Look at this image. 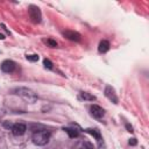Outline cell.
Returning <instances> with one entry per match:
<instances>
[{"label":"cell","instance_id":"obj_1","mask_svg":"<svg viewBox=\"0 0 149 149\" xmlns=\"http://www.w3.org/2000/svg\"><path fill=\"white\" fill-rule=\"evenodd\" d=\"M13 92H14L16 95L21 97L22 99H24L26 101H28V102H30V104H33V102H35V101L37 100L36 93H35L34 91H31L30 88H28V87H16V88H14Z\"/></svg>","mask_w":149,"mask_h":149},{"label":"cell","instance_id":"obj_2","mask_svg":"<svg viewBox=\"0 0 149 149\" xmlns=\"http://www.w3.org/2000/svg\"><path fill=\"white\" fill-rule=\"evenodd\" d=\"M50 140V133L48 130H38L33 134V142L36 146H45Z\"/></svg>","mask_w":149,"mask_h":149},{"label":"cell","instance_id":"obj_3","mask_svg":"<svg viewBox=\"0 0 149 149\" xmlns=\"http://www.w3.org/2000/svg\"><path fill=\"white\" fill-rule=\"evenodd\" d=\"M28 13H29V17L31 19V21L34 23H40L41 22V19H42V14H41V9L37 7V6H29V9H28Z\"/></svg>","mask_w":149,"mask_h":149},{"label":"cell","instance_id":"obj_4","mask_svg":"<svg viewBox=\"0 0 149 149\" xmlns=\"http://www.w3.org/2000/svg\"><path fill=\"white\" fill-rule=\"evenodd\" d=\"M90 111H91V114L93 118L95 119H101L104 115H105V109L98 105H92L90 107Z\"/></svg>","mask_w":149,"mask_h":149},{"label":"cell","instance_id":"obj_5","mask_svg":"<svg viewBox=\"0 0 149 149\" xmlns=\"http://www.w3.org/2000/svg\"><path fill=\"white\" fill-rule=\"evenodd\" d=\"M1 70L6 73H10L15 70V63L10 59H6L1 63Z\"/></svg>","mask_w":149,"mask_h":149},{"label":"cell","instance_id":"obj_6","mask_svg":"<svg viewBox=\"0 0 149 149\" xmlns=\"http://www.w3.org/2000/svg\"><path fill=\"white\" fill-rule=\"evenodd\" d=\"M105 95H106L112 102L118 104V97H116V94H115L114 88H113L111 85H107V86L105 87Z\"/></svg>","mask_w":149,"mask_h":149},{"label":"cell","instance_id":"obj_7","mask_svg":"<svg viewBox=\"0 0 149 149\" xmlns=\"http://www.w3.org/2000/svg\"><path fill=\"white\" fill-rule=\"evenodd\" d=\"M26 130H27V127H26V125H23V123H15V125H13V127H12V133H13L15 136H21V135H23V134L26 133Z\"/></svg>","mask_w":149,"mask_h":149},{"label":"cell","instance_id":"obj_8","mask_svg":"<svg viewBox=\"0 0 149 149\" xmlns=\"http://www.w3.org/2000/svg\"><path fill=\"white\" fill-rule=\"evenodd\" d=\"M63 35H64L68 40L74 41V42H78V41H80V38H81L80 34L77 33V31H74V30H65V31H63Z\"/></svg>","mask_w":149,"mask_h":149},{"label":"cell","instance_id":"obj_9","mask_svg":"<svg viewBox=\"0 0 149 149\" xmlns=\"http://www.w3.org/2000/svg\"><path fill=\"white\" fill-rule=\"evenodd\" d=\"M85 132H86V133H88V134H91L93 137H95V139H97V141H98L99 143L101 142L102 137H101V134H100V132H99L98 129H95V128H87Z\"/></svg>","mask_w":149,"mask_h":149},{"label":"cell","instance_id":"obj_10","mask_svg":"<svg viewBox=\"0 0 149 149\" xmlns=\"http://www.w3.org/2000/svg\"><path fill=\"white\" fill-rule=\"evenodd\" d=\"M98 50H99V52H101V54L107 52V51L109 50V42H108V41H106V40L100 41L99 47H98Z\"/></svg>","mask_w":149,"mask_h":149},{"label":"cell","instance_id":"obj_11","mask_svg":"<svg viewBox=\"0 0 149 149\" xmlns=\"http://www.w3.org/2000/svg\"><path fill=\"white\" fill-rule=\"evenodd\" d=\"M79 98L81 100H86V101H93V100H95V97L92 95V94H90V93H87V92H80L79 93Z\"/></svg>","mask_w":149,"mask_h":149},{"label":"cell","instance_id":"obj_12","mask_svg":"<svg viewBox=\"0 0 149 149\" xmlns=\"http://www.w3.org/2000/svg\"><path fill=\"white\" fill-rule=\"evenodd\" d=\"M63 130H64L65 133H68L70 137H77V136L79 135V133H78V130H76V129H73V128H69V127H64V128H63Z\"/></svg>","mask_w":149,"mask_h":149},{"label":"cell","instance_id":"obj_13","mask_svg":"<svg viewBox=\"0 0 149 149\" xmlns=\"http://www.w3.org/2000/svg\"><path fill=\"white\" fill-rule=\"evenodd\" d=\"M27 59L30 61V62H37L38 61V55H28L27 56Z\"/></svg>","mask_w":149,"mask_h":149},{"label":"cell","instance_id":"obj_14","mask_svg":"<svg viewBox=\"0 0 149 149\" xmlns=\"http://www.w3.org/2000/svg\"><path fill=\"white\" fill-rule=\"evenodd\" d=\"M43 64H44V66H45L47 69H52V63H51V61H50V59H48V58H44V61H43Z\"/></svg>","mask_w":149,"mask_h":149},{"label":"cell","instance_id":"obj_15","mask_svg":"<svg viewBox=\"0 0 149 149\" xmlns=\"http://www.w3.org/2000/svg\"><path fill=\"white\" fill-rule=\"evenodd\" d=\"M47 42H48V44H49L50 47H52V48L57 47V42H56V41H54V40H51V38H49Z\"/></svg>","mask_w":149,"mask_h":149},{"label":"cell","instance_id":"obj_16","mask_svg":"<svg viewBox=\"0 0 149 149\" xmlns=\"http://www.w3.org/2000/svg\"><path fill=\"white\" fill-rule=\"evenodd\" d=\"M79 149H93V148H92V146H91L90 143H87V142H86V143H84Z\"/></svg>","mask_w":149,"mask_h":149},{"label":"cell","instance_id":"obj_17","mask_svg":"<svg viewBox=\"0 0 149 149\" xmlns=\"http://www.w3.org/2000/svg\"><path fill=\"white\" fill-rule=\"evenodd\" d=\"M136 143H137V142H136V139H130V140H129V144H130V146H136Z\"/></svg>","mask_w":149,"mask_h":149},{"label":"cell","instance_id":"obj_18","mask_svg":"<svg viewBox=\"0 0 149 149\" xmlns=\"http://www.w3.org/2000/svg\"><path fill=\"white\" fill-rule=\"evenodd\" d=\"M3 126H5L6 128H10V129H12V127H13V125H12L10 122H5V123H3Z\"/></svg>","mask_w":149,"mask_h":149},{"label":"cell","instance_id":"obj_19","mask_svg":"<svg viewBox=\"0 0 149 149\" xmlns=\"http://www.w3.org/2000/svg\"><path fill=\"white\" fill-rule=\"evenodd\" d=\"M126 128H127V130H128V132H130V133L133 132V127H132L129 123H127V125H126Z\"/></svg>","mask_w":149,"mask_h":149},{"label":"cell","instance_id":"obj_20","mask_svg":"<svg viewBox=\"0 0 149 149\" xmlns=\"http://www.w3.org/2000/svg\"><path fill=\"white\" fill-rule=\"evenodd\" d=\"M3 38H5V36L2 34H0V40H3Z\"/></svg>","mask_w":149,"mask_h":149}]
</instances>
